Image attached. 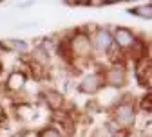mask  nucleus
I'll list each match as a JSON object with an SVG mask.
<instances>
[{"label": "nucleus", "instance_id": "1", "mask_svg": "<svg viewBox=\"0 0 152 137\" xmlns=\"http://www.w3.org/2000/svg\"><path fill=\"white\" fill-rule=\"evenodd\" d=\"M114 117H116L118 125L127 128V126H130L134 123V108H132V105H129V103H121V105H118Z\"/></svg>", "mask_w": 152, "mask_h": 137}, {"label": "nucleus", "instance_id": "10", "mask_svg": "<svg viewBox=\"0 0 152 137\" xmlns=\"http://www.w3.org/2000/svg\"><path fill=\"white\" fill-rule=\"evenodd\" d=\"M129 13L134 14V16H141V18H150V16H152V7H150V4H148V6H143V7L129 9Z\"/></svg>", "mask_w": 152, "mask_h": 137}, {"label": "nucleus", "instance_id": "2", "mask_svg": "<svg viewBox=\"0 0 152 137\" xmlns=\"http://www.w3.org/2000/svg\"><path fill=\"white\" fill-rule=\"evenodd\" d=\"M71 49L76 56H87L91 52V40H89V36L85 34H76L72 40H71Z\"/></svg>", "mask_w": 152, "mask_h": 137}, {"label": "nucleus", "instance_id": "5", "mask_svg": "<svg viewBox=\"0 0 152 137\" xmlns=\"http://www.w3.org/2000/svg\"><path fill=\"white\" fill-rule=\"evenodd\" d=\"M105 81L110 87H121L125 83V70H123V67H112V69H109L107 74H105Z\"/></svg>", "mask_w": 152, "mask_h": 137}, {"label": "nucleus", "instance_id": "3", "mask_svg": "<svg viewBox=\"0 0 152 137\" xmlns=\"http://www.w3.org/2000/svg\"><path fill=\"white\" fill-rule=\"evenodd\" d=\"M120 47H132V43H134V34H132V31H129L127 27H116V31H114V40Z\"/></svg>", "mask_w": 152, "mask_h": 137}, {"label": "nucleus", "instance_id": "4", "mask_svg": "<svg viewBox=\"0 0 152 137\" xmlns=\"http://www.w3.org/2000/svg\"><path fill=\"white\" fill-rule=\"evenodd\" d=\"M92 43L98 51H109V47L112 45V36H110V33L107 29H98L96 34H94Z\"/></svg>", "mask_w": 152, "mask_h": 137}, {"label": "nucleus", "instance_id": "6", "mask_svg": "<svg viewBox=\"0 0 152 137\" xmlns=\"http://www.w3.org/2000/svg\"><path fill=\"white\" fill-rule=\"evenodd\" d=\"M80 88H82V92H85V94H94V92H98V90L102 88V76H100V74H91V76H87L85 80L82 81Z\"/></svg>", "mask_w": 152, "mask_h": 137}, {"label": "nucleus", "instance_id": "12", "mask_svg": "<svg viewBox=\"0 0 152 137\" xmlns=\"http://www.w3.org/2000/svg\"><path fill=\"white\" fill-rule=\"evenodd\" d=\"M141 107H143V110H147V112H150V99H143V103H141Z\"/></svg>", "mask_w": 152, "mask_h": 137}, {"label": "nucleus", "instance_id": "9", "mask_svg": "<svg viewBox=\"0 0 152 137\" xmlns=\"http://www.w3.org/2000/svg\"><path fill=\"white\" fill-rule=\"evenodd\" d=\"M16 115L20 117V119H24V121H29L31 117L34 115V110H33L31 105H20L16 108Z\"/></svg>", "mask_w": 152, "mask_h": 137}, {"label": "nucleus", "instance_id": "8", "mask_svg": "<svg viewBox=\"0 0 152 137\" xmlns=\"http://www.w3.org/2000/svg\"><path fill=\"white\" fill-rule=\"evenodd\" d=\"M45 101H47V105H49L53 110H56V108H60V105H62V94L51 90V92L45 94Z\"/></svg>", "mask_w": 152, "mask_h": 137}, {"label": "nucleus", "instance_id": "7", "mask_svg": "<svg viewBox=\"0 0 152 137\" xmlns=\"http://www.w3.org/2000/svg\"><path fill=\"white\" fill-rule=\"evenodd\" d=\"M26 83V74L20 70H15L11 72V76L7 78V88L9 90H20Z\"/></svg>", "mask_w": 152, "mask_h": 137}, {"label": "nucleus", "instance_id": "11", "mask_svg": "<svg viewBox=\"0 0 152 137\" xmlns=\"http://www.w3.org/2000/svg\"><path fill=\"white\" fill-rule=\"evenodd\" d=\"M40 137H62V133L56 128H45L40 132Z\"/></svg>", "mask_w": 152, "mask_h": 137}]
</instances>
